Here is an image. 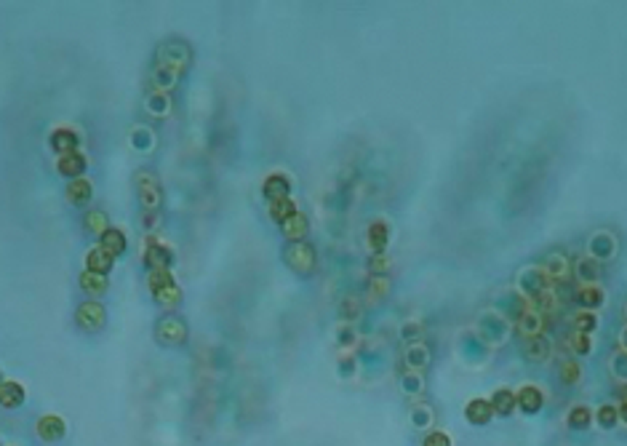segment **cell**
<instances>
[{
  "instance_id": "cell-16",
  "label": "cell",
  "mask_w": 627,
  "mask_h": 446,
  "mask_svg": "<svg viewBox=\"0 0 627 446\" xmlns=\"http://www.w3.org/2000/svg\"><path fill=\"white\" fill-rule=\"evenodd\" d=\"M465 419H467L470 425H475V428L488 425V422L494 419L491 401H488V398H472V401H467V406H465Z\"/></svg>"
},
{
  "instance_id": "cell-36",
  "label": "cell",
  "mask_w": 627,
  "mask_h": 446,
  "mask_svg": "<svg viewBox=\"0 0 627 446\" xmlns=\"http://www.w3.org/2000/svg\"><path fill=\"white\" fill-rule=\"evenodd\" d=\"M300 211L297 209V201L294 198H283V201H275L270 203V219L272 222H278V225H283L288 216H294Z\"/></svg>"
},
{
  "instance_id": "cell-41",
  "label": "cell",
  "mask_w": 627,
  "mask_h": 446,
  "mask_svg": "<svg viewBox=\"0 0 627 446\" xmlns=\"http://www.w3.org/2000/svg\"><path fill=\"white\" fill-rule=\"evenodd\" d=\"M432 419H435V414H432V409L430 406H416L411 412V422L416 425V428H422V431H430V425H432Z\"/></svg>"
},
{
  "instance_id": "cell-6",
  "label": "cell",
  "mask_w": 627,
  "mask_h": 446,
  "mask_svg": "<svg viewBox=\"0 0 627 446\" xmlns=\"http://www.w3.org/2000/svg\"><path fill=\"white\" fill-rule=\"evenodd\" d=\"M136 193H139V203H142L144 214H157L160 209V185L153 174H139L136 176Z\"/></svg>"
},
{
  "instance_id": "cell-20",
  "label": "cell",
  "mask_w": 627,
  "mask_h": 446,
  "mask_svg": "<svg viewBox=\"0 0 627 446\" xmlns=\"http://www.w3.org/2000/svg\"><path fill=\"white\" fill-rule=\"evenodd\" d=\"M35 431L38 435L43 438V441H59V438H64V433H67V425H64V419L59 417V414H43V417L38 419V425H35Z\"/></svg>"
},
{
  "instance_id": "cell-3",
  "label": "cell",
  "mask_w": 627,
  "mask_h": 446,
  "mask_svg": "<svg viewBox=\"0 0 627 446\" xmlns=\"http://www.w3.org/2000/svg\"><path fill=\"white\" fill-rule=\"evenodd\" d=\"M540 267H542V273H544V278L550 281V286L553 288L569 284L571 270H574V267H571V259L566 257L563 251H550Z\"/></svg>"
},
{
  "instance_id": "cell-30",
  "label": "cell",
  "mask_w": 627,
  "mask_h": 446,
  "mask_svg": "<svg viewBox=\"0 0 627 446\" xmlns=\"http://www.w3.org/2000/svg\"><path fill=\"white\" fill-rule=\"evenodd\" d=\"M99 241H101L99 249H104L110 257H120L126 251V235H123V230H118V228H110Z\"/></svg>"
},
{
  "instance_id": "cell-11",
  "label": "cell",
  "mask_w": 627,
  "mask_h": 446,
  "mask_svg": "<svg viewBox=\"0 0 627 446\" xmlns=\"http://www.w3.org/2000/svg\"><path fill=\"white\" fill-rule=\"evenodd\" d=\"M513 326V331L521 337V340H531V337H544V318H542V313H537V310H531L528 307L523 316L518 318L515 323H510Z\"/></svg>"
},
{
  "instance_id": "cell-39",
  "label": "cell",
  "mask_w": 627,
  "mask_h": 446,
  "mask_svg": "<svg viewBox=\"0 0 627 446\" xmlns=\"http://www.w3.org/2000/svg\"><path fill=\"white\" fill-rule=\"evenodd\" d=\"M419 446H454V441H451V435L446 431H441V428H430L425 435H422V444Z\"/></svg>"
},
{
  "instance_id": "cell-44",
  "label": "cell",
  "mask_w": 627,
  "mask_h": 446,
  "mask_svg": "<svg viewBox=\"0 0 627 446\" xmlns=\"http://www.w3.org/2000/svg\"><path fill=\"white\" fill-rule=\"evenodd\" d=\"M612 369H614V375L619 377V382H627V350H619V347H617V353H614V358H612Z\"/></svg>"
},
{
  "instance_id": "cell-1",
  "label": "cell",
  "mask_w": 627,
  "mask_h": 446,
  "mask_svg": "<svg viewBox=\"0 0 627 446\" xmlns=\"http://www.w3.org/2000/svg\"><path fill=\"white\" fill-rule=\"evenodd\" d=\"M190 46L182 41H169L166 46H160L155 59V83L160 91H169V88L179 81V75L190 67Z\"/></svg>"
},
{
  "instance_id": "cell-23",
  "label": "cell",
  "mask_w": 627,
  "mask_h": 446,
  "mask_svg": "<svg viewBox=\"0 0 627 446\" xmlns=\"http://www.w3.org/2000/svg\"><path fill=\"white\" fill-rule=\"evenodd\" d=\"M491 409H494V417H510L515 409V390L513 388H497L491 393Z\"/></svg>"
},
{
  "instance_id": "cell-7",
  "label": "cell",
  "mask_w": 627,
  "mask_h": 446,
  "mask_svg": "<svg viewBox=\"0 0 627 446\" xmlns=\"http://www.w3.org/2000/svg\"><path fill=\"white\" fill-rule=\"evenodd\" d=\"M515 406H518L526 417L540 414L542 409H544V390H542L540 385H534V382L521 385V388L515 390Z\"/></svg>"
},
{
  "instance_id": "cell-12",
  "label": "cell",
  "mask_w": 627,
  "mask_h": 446,
  "mask_svg": "<svg viewBox=\"0 0 627 446\" xmlns=\"http://www.w3.org/2000/svg\"><path fill=\"white\" fill-rule=\"evenodd\" d=\"M142 257H144V265H147L150 270H169L174 262V251L166 244L150 241V244L144 246Z\"/></svg>"
},
{
  "instance_id": "cell-45",
  "label": "cell",
  "mask_w": 627,
  "mask_h": 446,
  "mask_svg": "<svg viewBox=\"0 0 627 446\" xmlns=\"http://www.w3.org/2000/svg\"><path fill=\"white\" fill-rule=\"evenodd\" d=\"M422 334H425V329H422V323H416V321H411V323L403 326V340H409V342L422 340Z\"/></svg>"
},
{
  "instance_id": "cell-31",
  "label": "cell",
  "mask_w": 627,
  "mask_h": 446,
  "mask_svg": "<svg viewBox=\"0 0 627 446\" xmlns=\"http://www.w3.org/2000/svg\"><path fill=\"white\" fill-rule=\"evenodd\" d=\"M153 300H155L163 310H176V305L182 302V288L176 286V284H171V286H163V288H157V291H153Z\"/></svg>"
},
{
  "instance_id": "cell-29",
  "label": "cell",
  "mask_w": 627,
  "mask_h": 446,
  "mask_svg": "<svg viewBox=\"0 0 627 446\" xmlns=\"http://www.w3.org/2000/svg\"><path fill=\"white\" fill-rule=\"evenodd\" d=\"M113 265H115V257H110L104 249H91L88 251V257H86V270H91V273H99V275H107L110 270H113Z\"/></svg>"
},
{
  "instance_id": "cell-28",
  "label": "cell",
  "mask_w": 627,
  "mask_h": 446,
  "mask_svg": "<svg viewBox=\"0 0 627 446\" xmlns=\"http://www.w3.org/2000/svg\"><path fill=\"white\" fill-rule=\"evenodd\" d=\"M67 201L72 203V206H86L88 201H91V195H94V188H91V182L88 179H83V176H78V179H72L70 185H67Z\"/></svg>"
},
{
  "instance_id": "cell-38",
  "label": "cell",
  "mask_w": 627,
  "mask_h": 446,
  "mask_svg": "<svg viewBox=\"0 0 627 446\" xmlns=\"http://www.w3.org/2000/svg\"><path fill=\"white\" fill-rule=\"evenodd\" d=\"M390 288H393V284H390V278L387 275H371V281H369V297L376 302V300H385L387 294H390Z\"/></svg>"
},
{
  "instance_id": "cell-43",
  "label": "cell",
  "mask_w": 627,
  "mask_h": 446,
  "mask_svg": "<svg viewBox=\"0 0 627 446\" xmlns=\"http://www.w3.org/2000/svg\"><path fill=\"white\" fill-rule=\"evenodd\" d=\"M400 385H403L406 393H422V388H425V377L419 375V372H406L403 379H400Z\"/></svg>"
},
{
  "instance_id": "cell-5",
  "label": "cell",
  "mask_w": 627,
  "mask_h": 446,
  "mask_svg": "<svg viewBox=\"0 0 627 446\" xmlns=\"http://www.w3.org/2000/svg\"><path fill=\"white\" fill-rule=\"evenodd\" d=\"M155 340L160 345H185L187 323L176 316H166L155 323Z\"/></svg>"
},
{
  "instance_id": "cell-47",
  "label": "cell",
  "mask_w": 627,
  "mask_h": 446,
  "mask_svg": "<svg viewBox=\"0 0 627 446\" xmlns=\"http://www.w3.org/2000/svg\"><path fill=\"white\" fill-rule=\"evenodd\" d=\"M619 350H627V326L622 329V334H619Z\"/></svg>"
},
{
  "instance_id": "cell-25",
  "label": "cell",
  "mask_w": 627,
  "mask_h": 446,
  "mask_svg": "<svg viewBox=\"0 0 627 446\" xmlns=\"http://www.w3.org/2000/svg\"><path fill=\"white\" fill-rule=\"evenodd\" d=\"M406 366H409V372H425L430 366V347L425 342H411V345L406 347Z\"/></svg>"
},
{
  "instance_id": "cell-40",
  "label": "cell",
  "mask_w": 627,
  "mask_h": 446,
  "mask_svg": "<svg viewBox=\"0 0 627 446\" xmlns=\"http://www.w3.org/2000/svg\"><path fill=\"white\" fill-rule=\"evenodd\" d=\"M339 313H342V318L353 321V318H358L363 313V305H360V300H358L355 294H347L342 300V305H339Z\"/></svg>"
},
{
  "instance_id": "cell-32",
  "label": "cell",
  "mask_w": 627,
  "mask_h": 446,
  "mask_svg": "<svg viewBox=\"0 0 627 446\" xmlns=\"http://www.w3.org/2000/svg\"><path fill=\"white\" fill-rule=\"evenodd\" d=\"M596 422L600 431H614L619 425V406L617 403H600L596 409Z\"/></svg>"
},
{
  "instance_id": "cell-21",
  "label": "cell",
  "mask_w": 627,
  "mask_h": 446,
  "mask_svg": "<svg viewBox=\"0 0 627 446\" xmlns=\"http://www.w3.org/2000/svg\"><path fill=\"white\" fill-rule=\"evenodd\" d=\"M521 353L528 363H542L550 358V342L547 337H531V340H521Z\"/></svg>"
},
{
  "instance_id": "cell-46",
  "label": "cell",
  "mask_w": 627,
  "mask_h": 446,
  "mask_svg": "<svg viewBox=\"0 0 627 446\" xmlns=\"http://www.w3.org/2000/svg\"><path fill=\"white\" fill-rule=\"evenodd\" d=\"M617 398H619L617 406H627V382H619V388H617Z\"/></svg>"
},
{
  "instance_id": "cell-34",
  "label": "cell",
  "mask_w": 627,
  "mask_h": 446,
  "mask_svg": "<svg viewBox=\"0 0 627 446\" xmlns=\"http://www.w3.org/2000/svg\"><path fill=\"white\" fill-rule=\"evenodd\" d=\"M566 345L574 356H590L593 353V334H582V331H569Z\"/></svg>"
},
{
  "instance_id": "cell-17",
  "label": "cell",
  "mask_w": 627,
  "mask_h": 446,
  "mask_svg": "<svg viewBox=\"0 0 627 446\" xmlns=\"http://www.w3.org/2000/svg\"><path fill=\"white\" fill-rule=\"evenodd\" d=\"M571 267H574V278H577V284H579V286H590V284H598L600 273H603L600 262H596L593 257L577 259V262H574Z\"/></svg>"
},
{
  "instance_id": "cell-35",
  "label": "cell",
  "mask_w": 627,
  "mask_h": 446,
  "mask_svg": "<svg viewBox=\"0 0 627 446\" xmlns=\"http://www.w3.org/2000/svg\"><path fill=\"white\" fill-rule=\"evenodd\" d=\"M571 326H574V331L593 334V331L598 329V316H596L593 310H577V313L571 316Z\"/></svg>"
},
{
  "instance_id": "cell-19",
  "label": "cell",
  "mask_w": 627,
  "mask_h": 446,
  "mask_svg": "<svg viewBox=\"0 0 627 446\" xmlns=\"http://www.w3.org/2000/svg\"><path fill=\"white\" fill-rule=\"evenodd\" d=\"M51 150L57 153V155H67V153H75L78 150V131L75 129H67V126H59V129L51 131Z\"/></svg>"
},
{
  "instance_id": "cell-22",
  "label": "cell",
  "mask_w": 627,
  "mask_h": 446,
  "mask_svg": "<svg viewBox=\"0 0 627 446\" xmlns=\"http://www.w3.org/2000/svg\"><path fill=\"white\" fill-rule=\"evenodd\" d=\"M57 172L62 174V176H70V179H78V176H83V172H86V155H83L80 150H75V153H67V155H59Z\"/></svg>"
},
{
  "instance_id": "cell-26",
  "label": "cell",
  "mask_w": 627,
  "mask_h": 446,
  "mask_svg": "<svg viewBox=\"0 0 627 446\" xmlns=\"http://www.w3.org/2000/svg\"><path fill=\"white\" fill-rule=\"evenodd\" d=\"M582 363L577 358H563L558 363V382L563 385V388H574V385H579V379H582Z\"/></svg>"
},
{
  "instance_id": "cell-42",
  "label": "cell",
  "mask_w": 627,
  "mask_h": 446,
  "mask_svg": "<svg viewBox=\"0 0 627 446\" xmlns=\"http://www.w3.org/2000/svg\"><path fill=\"white\" fill-rule=\"evenodd\" d=\"M390 267H393V262L387 254H371L369 257V270L371 275H387L390 273Z\"/></svg>"
},
{
  "instance_id": "cell-49",
  "label": "cell",
  "mask_w": 627,
  "mask_h": 446,
  "mask_svg": "<svg viewBox=\"0 0 627 446\" xmlns=\"http://www.w3.org/2000/svg\"><path fill=\"white\" fill-rule=\"evenodd\" d=\"M0 385H3V379H0Z\"/></svg>"
},
{
  "instance_id": "cell-9",
  "label": "cell",
  "mask_w": 627,
  "mask_h": 446,
  "mask_svg": "<svg viewBox=\"0 0 627 446\" xmlns=\"http://www.w3.org/2000/svg\"><path fill=\"white\" fill-rule=\"evenodd\" d=\"M507 334H510V323L499 316L497 310H491V313H486V316L481 318V337H484L486 347L499 345Z\"/></svg>"
},
{
  "instance_id": "cell-8",
  "label": "cell",
  "mask_w": 627,
  "mask_h": 446,
  "mask_svg": "<svg viewBox=\"0 0 627 446\" xmlns=\"http://www.w3.org/2000/svg\"><path fill=\"white\" fill-rule=\"evenodd\" d=\"M75 321H78V326H80L83 331H99V329H104V323H107V313H104L101 302L88 300V302L78 305Z\"/></svg>"
},
{
  "instance_id": "cell-15",
  "label": "cell",
  "mask_w": 627,
  "mask_h": 446,
  "mask_svg": "<svg viewBox=\"0 0 627 446\" xmlns=\"http://www.w3.org/2000/svg\"><path fill=\"white\" fill-rule=\"evenodd\" d=\"M574 302L579 305L582 310H600L606 302V291L598 284H590V286H577L574 288Z\"/></svg>"
},
{
  "instance_id": "cell-10",
  "label": "cell",
  "mask_w": 627,
  "mask_h": 446,
  "mask_svg": "<svg viewBox=\"0 0 627 446\" xmlns=\"http://www.w3.org/2000/svg\"><path fill=\"white\" fill-rule=\"evenodd\" d=\"M262 195H265V201H283V198H291V176L283 172H272L267 179H265V185H262Z\"/></svg>"
},
{
  "instance_id": "cell-48",
  "label": "cell",
  "mask_w": 627,
  "mask_h": 446,
  "mask_svg": "<svg viewBox=\"0 0 627 446\" xmlns=\"http://www.w3.org/2000/svg\"><path fill=\"white\" fill-rule=\"evenodd\" d=\"M619 422H625L627 425V406H619Z\"/></svg>"
},
{
  "instance_id": "cell-4",
  "label": "cell",
  "mask_w": 627,
  "mask_h": 446,
  "mask_svg": "<svg viewBox=\"0 0 627 446\" xmlns=\"http://www.w3.org/2000/svg\"><path fill=\"white\" fill-rule=\"evenodd\" d=\"M544 291H556V288L550 286V281L544 278L540 265H537V267L521 270V275H518V294H523L528 302H531L534 297H540V294H544Z\"/></svg>"
},
{
  "instance_id": "cell-2",
  "label": "cell",
  "mask_w": 627,
  "mask_h": 446,
  "mask_svg": "<svg viewBox=\"0 0 627 446\" xmlns=\"http://www.w3.org/2000/svg\"><path fill=\"white\" fill-rule=\"evenodd\" d=\"M283 262L294 270L297 275H310L318 265V254H315V246L307 241L300 244H288L283 251Z\"/></svg>"
},
{
  "instance_id": "cell-18",
  "label": "cell",
  "mask_w": 627,
  "mask_h": 446,
  "mask_svg": "<svg viewBox=\"0 0 627 446\" xmlns=\"http://www.w3.org/2000/svg\"><path fill=\"white\" fill-rule=\"evenodd\" d=\"M281 232H283V238L288 244H300L307 238V232H310V219L297 211L294 216H288L283 225H281Z\"/></svg>"
},
{
  "instance_id": "cell-13",
  "label": "cell",
  "mask_w": 627,
  "mask_h": 446,
  "mask_svg": "<svg viewBox=\"0 0 627 446\" xmlns=\"http://www.w3.org/2000/svg\"><path fill=\"white\" fill-rule=\"evenodd\" d=\"M587 249H590L587 257H593L596 262L603 265V262H609V259L617 254V238H614L612 232H596V235L590 238Z\"/></svg>"
},
{
  "instance_id": "cell-14",
  "label": "cell",
  "mask_w": 627,
  "mask_h": 446,
  "mask_svg": "<svg viewBox=\"0 0 627 446\" xmlns=\"http://www.w3.org/2000/svg\"><path fill=\"white\" fill-rule=\"evenodd\" d=\"M366 244H369L371 254H387L390 246V225L385 219H374L366 230Z\"/></svg>"
},
{
  "instance_id": "cell-37",
  "label": "cell",
  "mask_w": 627,
  "mask_h": 446,
  "mask_svg": "<svg viewBox=\"0 0 627 446\" xmlns=\"http://www.w3.org/2000/svg\"><path fill=\"white\" fill-rule=\"evenodd\" d=\"M86 230L94 232V235H104V232L110 230V225H107V214L99 211V209H94V211H88L86 214Z\"/></svg>"
},
{
  "instance_id": "cell-24",
  "label": "cell",
  "mask_w": 627,
  "mask_h": 446,
  "mask_svg": "<svg viewBox=\"0 0 627 446\" xmlns=\"http://www.w3.org/2000/svg\"><path fill=\"white\" fill-rule=\"evenodd\" d=\"M27 398V393H24V385H19L16 379H6L3 385H0V406L3 409H16V406H22Z\"/></svg>"
},
{
  "instance_id": "cell-27",
  "label": "cell",
  "mask_w": 627,
  "mask_h": 446,
  "mask_svg": "<svg viewBox=\"0 0 627 446\" xmlns=\"http://www.w3.org/2000/svg\"><path fill=\"white\" fill-rule=\"evenodd\" d=\"M593 419H596V412L587 403H574L569 417H566V425H569L571 431H587L593 425Z\"/></svg>"
},
{
  "instance_id": "cell-33",
  "label": "cell",
  "mask_w": 627,
  "mask_h": 446,
  "mask_svg": "<svg viewBox=\"0 0 627 446\" xmlns=\"http://www.w3.org/2000/svg\"><path fill=\"white\" fill-rule=\"evenodd\" d=\"M107 275H99V273H91V270H83L80 273V288L91 294V297H97V294H104L107 291Z\"/></svg>"
}]
</instances>
